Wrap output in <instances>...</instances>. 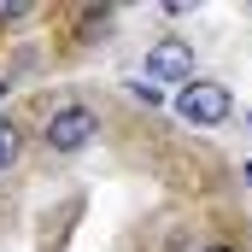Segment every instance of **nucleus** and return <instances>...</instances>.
Returning <instances> with one entry per match:
<instances>
[{"label":"nucleus","mask_w":252,"mask_h":252,"mask_svg":"<svg viewBox=\"0 0 252 252\" xmlns=\"http://www.w3.org/2000/svg\"><path fill=\"white\" fill-rule=\"evenodd\" d=\"M94 106H76V100H70V106H59V112H53V118H47V147H53V153H82V147H88V141H94Z\"/></svg>","instance_id":"7ed1b4c3"},{"label":"nucleus","mask_w":252,"mask_h":252,"mask_svg":"<svg viewBox=\"0 0 252 252\" xmlns=\"http://www.w3.org/2000/svg\"><path fill=\"white\" fill-rule=\"evenodd\" d=\"M18 18H30V6L24 0H0V24H18Z\"/></svg>","instance_id":"423d86ee"},{"label":"nucleus","mask_w":252,"mask_h":252,"mask_svg":"<svg viewBox=\"0 0 252 252\" xmlns=\"http://www.w3.org/2000/svg\"><path fill=\"white\" fill-rule=\"evenodd\" d=\"M176 118H188L193 129H217L229 124V112H235V94H229V82H211V76H193L188 88H176Z\"/></svg>","instance_id":"f257e3e1"},{"label":"nucleus","mask_w":252,"mask_h":252,"mask_svg":"<svg viewBox=\"0 0 252 252\" xmlns=\"http://www.w3.org/2000/svg\"><path fill=\"white\" fill-rule=\"evenodd\" d=\"M199 252H235V247H199Z\"/></svg>","instance_id":"6e6552de"},{"label":"nucleus","mask_w":252,"mask_h":252,"mask_svg":"<svg viewBox=\"0 0 252 252\" xmlns=\"http://www.w3.org/2000/svg\"><path fill=\"white\" fill-rule=\"evenodd\" d=\"M135 100H141V106H158L164 88H158V82H135Z\"/></svg>","instance_id":"39448f33"},{"label":"nucleus","mask_w":252,"mask_h":252,"mask_svg":"<svg viewBox=\"0 0 252 252\" xmlns=\"http://www.w3.org/2000/svg\"><path fill=\"white\" fill-rule=\"evenodd\" d=\"M147 76H153V82L188 88V82H193V41H188V35H158L153 53H147Z\"/></svg>","instance_id":"f03ea898"},{"label":"nucleus","mask_w":252,"mask_h":252,"mask_svg":"<svg viewBox=\"0 0 252 252\" xmlns=\"http://www.w3.org/2000/svg\"><path fill=\"white\" fill-rule=\"evenodd\" d=\"M18 153H24V135H18L12 118H0V170H12V164H18Z\"/></svg>","instance_id":"20e7f679"},{"label":"nucleus","mask_w":252,"mask_h":252,"mask_svg":"<svg viewBox=\"0 0 252 252\" xmlns=\"http://www.w3.org/2000/svg\"><path fill=\"white\" fill-rule=\"evenodd\" d=\"M247 129H252V112H247Z\"/></svg>","instance_id":"9d476101"},{"label":"nucleus","mask_w":252,"mask_h":252,"mask_svg":"<svg viewBox=\"0 0 252 252\" xmlns=\"http://www.w3.org/2000/svg\"><path fill=\"white\" fill-rule=\"evenodd\" d=\"M241 176H247V188H252V164H241Z\"/></svg>","instance_id":"0eeeda50"},{"label":"nucleus","mask_w":252,"mask_h":252,"mask_svg":"<svg viewBox=\"0 0 252 252\" xmlns=\"http://www.w3.org/2000/svg\"><path fill=\"white\" fill-rule=\"evenodd\" d=\"M6 88H12V82H0V100H6Z\"/></svg>","instance_id":"1a4fd4ad"}]
</instances>
